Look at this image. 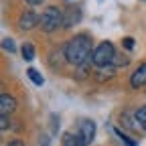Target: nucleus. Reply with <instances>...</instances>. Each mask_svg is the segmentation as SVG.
<instances>
[{
	"label": "nucleus",
	"mask_w": 146,
	"mask_h": 146,
	"mask_svg": "<svg viewBox=\"0 0 146 146\" xmlns=\"http://www.w3.org/2000/svg\"><path fill=\"white\" fill-rule=\"evenodd\" d=\"M61 25H63V12H61L57 6H49V8H45V12L41 14L39 27H41L45 33H53V31H57Z\"/></svg>",
	"instance_id": "7ed1b4c3"
},
{
	"label": "nucleus",
	"mask_w": 146,
	"mask_h": 146,
	"mask_svg": "<svg viewBox=\"0 0 146 146\" xmlns=\"http://www.w3.org/2000/svg\"><path fill=\"white\" fill-rule=\"evenodd\" d=\"M2 47H4V51H8V53H14V51H16L12 39H4V41H2Z\"/></svg>",
	"instance_id": "ddd939ff"
},
{
	"label": "nucleus",
	"mask_w": 146,
	"mask_h": 146,
	"mask_svg": "<svg viewBox=\"0 0 146 146\" xmlns=\"http://www.w3.org/2000/svg\"><path fill=\"white\" fill-rule=\"evenodd\" d=\"M27 2H29V4H33V6H35V4H41V2H43V0H27Z\"/></svg>",
	"instance_id": "dca6fc26"
},
{
	"label": "nucleus",
	"mask_w": 146,
	"mask_h": 146,
	"mask_svg": "<svg viewBox=\"0 0 146 146\" xmlns=\"http://www.w3.org/2000/svg\"><path fill=\"white\" fill-rule=\"evenodd\" d=\"M79 18H81L79 8H69V10L63 14V27H73L75 23H79Z\"/></svg>",
	"instance_id": "6e6552de"
},
{
	"label": "nucleus",
	"mask_w": 146,
	"mask_h": 146,
	"mask_svg": "<svg viewBox=\"0 0 146 146\" xmlns=\"http://www.w3.org/2000/svg\"><path fill=\"white\" fill-rule=\"evenodd\" d=\"M14 110H16V100L12 96H8V94H2V98H0V114L10 116Z\"/></svg>",
	"instance_id": "0eeeda50"
},
{
	"label": "nucleus",
	"mask_w": 146,
	"mask_h": 146,
	"mask_svg": "<svg viewBox=\"0 0 146 146\" xmlns=\"http://www.w3.org/2000/svg\"><path fill=\"white\" fill-rule=\"evenodd\" d=\"M10 146H21V144H18V142H16V144H10Z\"/></svg>",
	"instance_id": "f3484780"
},
{
	"label": "nucleus",
	"mask_w": 146,
	"mask_h": 146,
	"mask_svg": "<svg viewBox=\"0 0 146 146\" xmlns=\"http://www.w3.org/2000/svg\"><path fill=\"white\" fill-rule=\"evenodd\" d=\"M122 45H124L128 51H132V49H134V39H132V36H126V39L122 41Z\"/></svg>",
	"instance_id": "2eb2a0df"
},
{
	"label": "nucleus",
	"mask_w": 146,
	"mask_h": 146,
	"mask_svg": "<svg viewBox=\"0 0 146 146\" xmlns=\"http://www.w3.org/2000/svg\"><path fill=\"white\" fill-rule=\"evenodd\" d=\"M114 134H116V136H120V140H122V142H126L128 146H136V142H134V140H130V138H128L126 134H122L120 130H114Z\"/></svg>",
	"instance_id": "4468645a"
},
{
	"label": "nucleus",
	"mask_w": 146,
	"mask_h": 146,
	"mask_svg": "<svg viewBox=\"0 0 146 146\" xmlns=\"http://www.w3.org/2000/svg\"><path fill=\"white\" fill-rule=\"evenodd\" d=\"M23 59L25 61H33L35 59V47L31 43H25L23 45Z\"/></svg>",
	"instance_id": "9d476101"
},
{
	"label": "nucleus",
	"mask_w": 146,
	"mask_h": 146,
	"mask_svg": "<svg viewBox=\"0 0 146 146\" xmlns=\"http://www.w3.org/2000/svg\"><path fill=\"white\" fill-rule=\"evenodd\" d=\"M91 55V39L87 35H75L65 45V59L73 65H81Z\"/></svg>",
	"instance_id": "f257e3e1"
},
{
	"label": "nucleus",
	"mask_w": 146,
	"mask_h": 146,
	"mask_svg": "<svg viewBox=\"0 0 146 146\" xmlns=\"http://www.w3.org/2000/svg\"><path fill=\"white\" fill-rule=\"evenodd\" d=\"M73 134H75V138H77V146H87L91 140H94V136H96V124L91 120H87V118H83V120H79L77 130Z\"/></svg>",
	"instance_id": "20e7f679"
},
{
	"label": "nucleus",
	"mask_w": 146,
	"mask_h": 146,
	"mask_svg": "<svg viewBox=\"0 0 146 146\" xmlns=\"http://www.w3.org/2000/svg\"><path fill=\"white\" fill-rule=\"evenodd\" d=\"M130 85L136 87V89H140V87L146 85V63H142V65H138L134 69L132 77H130Z\"/></svg>",
	"instance_id": "39448f33"
},
{
	"label": "nucleus",
	"mask_w": 146,
	"mask_h": 146,
	"mask_svg": "<svg viewBox=\"0 0 146 146\" xmlns=\"http://www.w3.org/2000/svg\"><path fill=\"white\" fill-rule=\"evenodd\" d=\"M116 59V49L110 41H104L102 45L96 47V51L91 53V61H94L96 67H108V65H114Z\"/></svg>",
	"instance_id": "f03ea898"
},
{
	"label": "nucleus",
	"mask_w": 146,
	"mask_h": 146,
	"mask_svg": "<svg viewBox=\"0 0 146 146\" xmlns=\"http://www.w3.org/2000/svg\"><path fill=\"white\" fill-rule=\"evenodd\" d=\"M128 63H130V59L124 57V55H116V59H114V67H126Z\"/></svg>",
	"instance_id": "f8f14e48"
},
{
	"label": "nucleus",
	"mask_w": 146,
	"mask_h": 146,
	"mask_svg": "<svg viewBox=\"0 0 146 146\" xmlns=\"http://www.w3.org/2000/svg\"><path fill=\"white\" fill-rule=\"evenodd\" d=\"M39 21H41V16H36L33 10H27V12L21 14V21H18V25H21L23 31H31L35 25H39Z\"/></svg>",
	"instance_id": "423d86ee"
},
{
	"label": "nucleus",
	"mask_w": 146,
	"mask_h": 146,
	"mask_svg": "<svg viewBox=\"0 0 146 146\" xmlns=\"http://www.w3.org/2000/svg\"><path fill=\"white\" fill-rule=\"evenodd\" d=\"M136 120H138L140 128L146 132V106H142L140 110H136Z\"/></svg>",
	"instance_id": "9b49d317"
},
{
	"label": "nucleus",
	"mask_w": 146,
	"mask_h": 146,
	"mask_svg": "<svg viewBox=\"0 0 146 146\" xmlns=\"http://www.w3.org/2000/svg\"><path fill=\"white\" fill-rule=\"evenodd\" d=\"M27 75H29V79L35 83V85H43L45 83V79H43V75L36 69H27Z\"/></svg>",
	"instance_id": "1a4fd4ad"
}]
</instances>
